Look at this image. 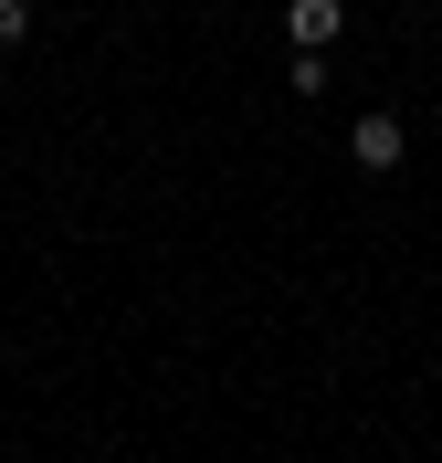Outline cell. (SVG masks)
<instances>
[{
  "label": "cell",
  "mask_w": 442,
  "mask_h": 463,
  "mask_svg": "<svg viewBox=\"0 0 442 463\" xmlns=\"http://www.w3.org/2000/svg\"><path fill=\"white\" fill-rule=\"evenodd\" d=\"M400 147H411V127H400L390 106H369V116L348 127V158H358V169H400Z\"/></svg>",
  "instance_id": "1"
},
{
  "label": "cell",
  "mask_w": 442,
  "mask_h": 463,
  "mask_svg": "<svg viewBox=\"0 0 442 463\" xmlns=\"http://www.w3.org/2000/svg\"><path fill=\"white\" fill-rule=\"evenodd\" d=\"M285 32H295V53H326L348 32V0H285Z\"/></svg>",
  "instance_id": "2"
},
{
  "label": "cell",
  "mask_w": 442,
  "mask_h": 463,
  "mask_svg": "<svg viewBox=\"0 0 442 463\" xmlns=\"http://www.w3.org/2000/svg\"><path fill=\"white\" fill-rule=\"evenodd\" d=\"M11 43H32V0H0V53Z\"/></svg>",
  "instance_id": "3"
}]
</instances>
